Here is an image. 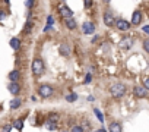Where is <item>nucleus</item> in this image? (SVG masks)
<instances>
[{
  "label": "nucleus",
  "mask_w": 149,
  "mask_h": 132,
  "mask_svg": "<svg viewBox=\"0 0 149 132\" xmlns=\"http://www.w3.org/2000/svg\"><path fill=\"white\" fill-rule=\"evenodd\" d=\"M44 69H45V66H44V62L41 60V59H34L32 60V65H31V72H32V75L34 77H40L42 72H44Z\"/></svg>",
  "instance_id": "nucleus-1"
},
{
  "label": "nucleus",
  "mask_w": 149,
  "mask_h": 132,
  "mask_svg": "<svg viewBox=\"0 0 149 132\" xmlns=\"http://www.w3.org/2000/svg\"><path fill=\"white\" fill-rule=\"evenodd\" d=\"M126 91H127V88H126L124 84H114V85L110 87V93H111V95L116 97V98L123 97V95L126 94Z\"/></svg>",
  "instance_id": "nucleus-2"
},
{
  "label": "nucleus",
  "mask_w": 149,
  "mask_h": 132,
  "mask_svg": "<svg viewBox=\"0 0 149 132\" xmlns=\"http://www.w3.org/2000/svg\"><path fill=\"white\" fill-rule=\"evenodd\" d=\"M38 93H40V95H41V97H44V98H48V97H51V95H53L54 90H53V87H51V85H48V84H44V85H41V87L38 88Z\"/></svg>",
  "instance_id": "nucleus-3"
},
{
  "label": "nucleus",
  "mask_w": 149,
  "mask_h": 132,
  "mask_svg": "<svg viewBox=\"0 0 149 132\" xmlns=\"http://www.w3.org/2000/svg\"><path fill=\"white\" fill-rule=\"evenodd\" d=\"M58 13H60V16H61L64 21L73 18V12H72V9H70L69 6H66V5H60V8H58Z\"/></svg>",
  "instance_id": "nucleus-4"
},
{
  "label": "nucleus",
  "mask_w": 149,
  "mask_h": 132,
  "mask_svg": "<svg viewBox=\"0 0 149 132\" xmlns=\"http://www.w3.org/2000/svg\"><path fill=\"white\" fill-rule=\"evenodd\" d=\"M104 24H105L107 27L116 25V18H114V15H113L111 12H105V13H104Z\"/></svg>",
  "instance_id": "nucleus-5"
},
{
  "label": "nucleus",
  "mask_w": 149,
  "mask_h": 132,
  "mask_svg": "<svg viewBox=\"0 0 149 132\" xmlns=\"http://www.w3.org/2000/svg\"><path fill=\"white\" fill-rule=\"evenodd\" d=\"M82 31H84V34H86V35H92L94 31H95V25H94L92 22H84Z\"/></svg>",
  "instance_id": "nucleus-6"
},
{
  "label": "nucleus",
  "mask_w": 149,
  "mask_h": 132,
  "mask_svg": "<svg viewBox=\"0 0 149 132\" xmlns=\"http://www.w3.org/2000/svg\"><path fill=\"white\" fill-rule=\"evenodd\" d=\"M116 27H117V29H120V31H127V29L130 28V22H127V21H124V19H118V21H116Z\"/></svg>",
  "instance_id": "nucleus-7"
},
{
  "label": "nucleus",
  "mask_w": 149,
  "mask_h": 132,
  "mask_svg": "<svg viewBox=\"0 0 149 132\" xmlns=\"http://www.w3.org/2000/svg\"><path fill=\"white\" fill-rule=\"evenodd\" d=\"M120 48H130L132 46H133V38H130V37H124L121 41H120Z\"/></svg>",
  "instance_id": "nucleus-8"
},
{
  "label": "nucleus",
  "mask_w": 149,
  "mask_h": 132,
  "mask_svg": "<svg viewBox=\"0 0 149 132\" xmlns=\"http://www.w3.org/2000/svg\"><path fill=\"white\" fill-rule=\"evenodd\" d=\"M133 93H134V95H136V97H139V98L146 97V94H148V91H146L143 87H140V85H136V87L133 88Z\"/></svg>",
  "instance_id": "nucleus-9"
},
{
  "label": "nucleus",
  "mask_w": 149,
  "mask_h": 132,
  "mask_svg": "<svg viewBox=\"0 0 149 132\" xmlns=\"http://www.w3.org/2000/svg\"><path fill=\"white\" fill-rule=\"evenodd\" d=\"M58 51H60V54H61V56H69L72 50H70V46H69V44L63 43V44H60V47H58Z\"/></svg>",
  "instance_id": "nucleus-10"
},
{
  "label": "nucleus",
  "mask_w": 149,
  "mask_h": 132,
  "mask_svg": "<svg viewBox=\"0 0 149 132\" xmlns=\"http://www.w3.org/2000/svg\"><path fill=\"white\" fill-rule=\"evenodd\" d=\"M140 22H142V13L139 11L133 12V15H132V24L133 25H139Z\"/></svg>",
  "instance_id": "nucleus-11"
},
{
  "label": "nucleus",
  "mask_w": 149,
  "mask_h": 132,
  "mask_svg": "<svg viewBox=\"0 0 149 132\" xmlns=\"http://www.w3.org/2000/svg\"><path fill=\"white\" fill-rule=\"evenodd\" d=\"M9 79H10L13 84H18V81L21 79V72H19V71H16V69H15V71H12V72L9 74Z\"/></svg>",
  "instance_id": "nucleus-12"
},
{
  "label": "nucleus",
  "mask_w": 149,
  "mask_h": 132,
  "mask_svg": "<svg viewBox=\"0 0 149 132\" xmlns=\"http://www.w3.org/2000/svg\"><path fill=\"white\" fill-rule=\"evenodd\" d=\"M8 88H9L10 94H13V95H16V94L21 93V87H19V84H13V82H10Z\"/></svg>",
  "instance_id": "nucleus-13"
},
{
  "label": "nucleus",
  "mask_w": 149,
  "mask_h": 132,
  "mask_svg": "<svg viewBox=\"0 0 149 132\" xmlns=\"http://www.w3.org/2000/svg\"><path fill=\"white\" fill-rule=\"evenodd\" d=\"M108 128H110V132H123L121 125H120L118 122H111Z\"/></svg>",
  "instance_id": "nucleus-14"
},
{
  "label": "nucleus",
  "mask_w": 149,
  "mask_h": 132,
  "mask_svg": "<svg viewBox=\"0 0 149 132\" xmlns=\"http://www.w3.org/2000/svg\"><path fill=\"white\" fill-rule=\"evenodd\" d=\"M32 27H34L32 19H28V21H26V24H25V27H24V31H22V32H24L25 35H28V34L32 31Z\"/></svg>",
  "instance_id": "nucleus-15"
},
{
  "label": "nucleus",
  "mask_w": 149,
  "mask_h": 132,
  "mask_svg": "<svg viewBox=\"0 0 149 132\" xmlns=\"http://www.w3.org/2000/svg\"><path fill=\"white\" fill-rule=\"evenodd\" d=\"M21 104H22V100H21V98H13V100L9 103V107H10L12 110H16V109L21 107Z\"/></svg>",
  "instance_id": "nucleus-16"
},
{
  "label": "nucleus",
  "mask_w": 149,
  "mask_h": 132,
  "mask_svg": "<svg viewBox=\"0 0 149 132\" xmlns=\"http://www.w3.org/2000/svg\"><path fill=\"white\" fill-rule=\"evenodd\" d=\"M10 47H12L13 50H19V48H21V40L16 38V37L10 38Z\"/></svg>",
  "instance_id": "nucleus-17"
},
{
  "label": "nucleus",
  "mask_w": 149,
  "mask_h": 132,
  "mask_svg": "<svg viewBox=\"0 0 149 132\" xmlns=\"http://www.w3.org/2000/svg\"><path fill=\"white\" fill-rule=\"evenodd\" d=\"M64 22H66V27H67L69 29H74V28H76V21H74L73 18H70V19H66Z\"/></svg>",
  "instance_id": "nucleus-18"
},
{
  "label": "nucleus",
  "mask_w": 149,
  "mask_h": 132,
  "mask_svg": "<svg viewBox=\"0 0 149 132\" xmlns=\"http://www.w3.org/2000/svg\"><path fill=\"white\" fill-rule=\"evenodd\" d=\"M12 128H16L18 131H22V128H24V120L22 119H16L15 122H13V126Z\"/></svg>",
  "instance_id": "nucleus-19"
},
{
  "label": "nucleus",
  "mask_w": 149,
  "mask_h": 132,
  "mask_svg": "<svg viewBox=\"0 0 149 132\" xmlns=\"http://www.w3.org/2000/svg\"><path fill=\"white\" fill-rule=\"evenodd\" d=\"M58 119H60V116H58L57 113H51V114L48 116L47 122H53V123H57V122H58Z\"/></svg>",
  "instance_id": "nucleus-20"
},
{
  "label": "nucleus",
  "mask_w": 149,
  "mask_h": 132,
  "mask_svg": "<svg viewBox=\"0 0 149 132\" xmlns=\"http://www.w3.org/2000/svg\"><path fill=\"white\" fill-rule=\"evenodd\" d=\"M45 128L48 131H56L57 129V123H53V122H45Z\"/></svg>",
  "instance_id": "nucleus-21"
},
{
  "label": "nucleus",
  "mask_w": 149,
  "mask_h": 132,
  "mask_svg": "<svg viewBox=\"0 0 149 132\" xmlns=\"http://www.w3.org/2000/svg\"><path fill=\"white\" fill-rule=\"evenodd\" d=\"M94 113L97 114V117H98V120H100V122H104V116H102V113H101V112H100L97 107L94 109Z\"/></svg>",
  "instance_id": "nucleus-22"
},
{
  "label": "nucleus",
  "mask_w": 149,
  "mask_h": 132,
  "mask_svg": "<svg viewBox=\"0 0 149 132\" xmlns=\"http://www.w3.org/2000/svg\"><path fill=\"white\" fill-rule=\"evenodd\" d=\"M72 132H84V128L79 126V125H74V126L72 128Z\"/></svg>",
  "instance_id": "nucleus-23"
},
{
  "label": "nucleus",
  "mask_w": 149,
  "mask_h": 132,
  "mask_svg": "<svg viewBox=\"0 0 149 132\" xmlns=\"http://www.w3.org/2000/svg\"><path fill=\"white\" fill-rule=\"evenodd\" d=\"M76 98H78L76 94H69V95H66V100H67V101H74Z\"/></svg>",
  "instance_id": "nucleus-24"
},
{
  "label": "nucleus",
  "mask_w": 149,
  "mask_h": 132,
  "mask_svg": "<svg viewBox=\"0 0 149 132\" xmlns=\"http://www.w3.org/2000/svg\"><path fill=\"white\" fill-rule=\"evenodd\" d=\"M143 88H145L146 91L149 90V77H146V78H145V81H143Z\"/></svg>",
  "instance_id": "nucleus-25"
},
{
  "label": "nucleus",
  "mask_w": 149,
  "mask_h": 132,
  "mask_svg": "<svg viewBox=\"0 0 149 132\" xmlns=\"http://www.w3.org/2000/svg\"><path fill=\"white\" fill-rule=\"evenodd\" d=\"M47 24H48V27H51V25L54 24V18H53L51 15H50V16L47 18Z\"/></svg>",
  "instance_id": "nucleus-26"
},
{
  "label": "nucleus",
  "mask_w": 149,
  "mask_h": 132,
  "mask_svg": "<svg viewBox=\"0 0 149 132\" xmlns=\"http://www.w3.org/2000/svg\"><path fill=\"white\" fill-rule=\"evenodd\" d=\"M10 129H12V126H10V125H5L2 132H10Z\"/></svg>",
  "instance_id": "nucleus-27"
},
{
  "label": "nucleus",
  "mask_w": 149,
  "mask_h": 132,
  "mask_svg": "<svg viewBox=\"0 0 149 132\" xmlns=\"http://www.w3.org/2000/svg\"><path fill=\"white\" fill-rule=\"evenodd\" d=\"M143 48H145V50L149 53V40H146V41L143 43Z\"/></svg>",
  "instance_id": "nucleus-28"
},
{
  "label": "nucleus",
  "mask_w": 149,
  "mask_h": 132,
  "mask_svg": "<svg viewBox=\"0 0 149 132\" xmlns=\"http://www.w3.org/2000/svg\"><path fill=\"white\" fill-rule=\"evenodd\" d=\"M91 78H92V75H91V74H88V75H86V78H85V84H89V82H91Z\"/></svg>",
  "instance_id": "nucleus-29"
},
{
  "label": "nucleus",
  "mask_w": 149,
  "mask_h": 132,
  "mask_svg": "<svg viewBox=\"0 0 149 132\" xmlns=\"http://www.w3.org/2000/svg\"><path fill=\"white\" fill-rule=\"evenodd\" d=\"M92 6V2H85V8H91Z\"/></svg>",
  "instance_id": "nucleus-30"
},
{
  "label": "nucleus",
  "mask_w": 149,
  "mask_h": 132,
  "mask_svg": "<svg viewBox=\"0 0 149 132\" xmlns=\"http://www.w3.org/2000/svg\"><path fill=\"white\" fill-rule=\"evenodd\" d=\"M25 5H26V6H28V8H31V6H32V5H34V2H26V3H25Z\"/></svg>",
  "instance_id": "nucleus-31"
},
{
  "label": "nucleus",
  "mask_w": 149,
  "mask_h": 132,
  "mask_svg": "<svg viewBox=\"0 0 149 132\" xmlns=\"http://www.w3.org/2000/svg\"><path fill=\"white\" fill-rule=\"evenodd\" d=\"M143 31H145V32H148V34H149V27H143Z\"/></svg>",
  "instance_id": "nucleus-32"
},
{
  "label": "nucleus",
  "mask_w": 149,
  "mask_h": 132,
  "mask_svg": "<svg viewBox=\"0 0 149 132\" xmlns=\"http://www.w3.org/2000/svg\"><path fill=\"white\" fill-rule=\"evenodd\" d=\"M95 132H107V131H105L104 128H101V129H98V131H95Z\"/></svg>",
  "instance_id": "nucleus-33"
},
{
  "label": "nucleus",
  "mask_w": 149,
  "mask_h": 132,
  "mask_svg": "<svg viewBox=\"0 0 149 132\" xmlns=\"http://www.w3.org/2000/svg\"><path fill=\"white\" fill-rule=\"evenodd\" d=\"M63 132H69V131H63Z\"/></svg>",
  "instance_id": "nucleus-34"
}]
</instances>
